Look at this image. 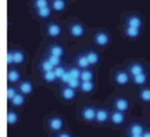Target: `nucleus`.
Wrapping results in <instances>:
<instances>
[{
    "mask_svg": "<svg viewBox=\"0 0 150 137\" xmlns=\"http://www.w3.org/2000/svg\"><path fill=\"white\" fill-rule=\"evenodd\" d=\"M86 32L85 25L81 21H70L68 22V34L72 38H82Z\"/></svg>",
    "mask_w": 150,
    "mask_h": 137,
    "instance_id": "f257e3e1",
    "label": "nucleus"
},
{
    "mask_svg": "<svg viewBox=\"0 0 150 137\" xmlns=\"http://www.w3.org/2000/svg\"><path fill=\"white\" fill-rule=\"evenodd\" d=\"M45 34L49 38H59L63 34V27L56 21H47L45 25Z\"/></svg>",
    "mask_w": 150,
    "mask_h": 137,
    "instance_id": "f03ea898",
    "label": "nucleus"
},
{
    "mask_svg": "<svg viewBox=\"0 0 150 137\" xmlns=\"http://www.w3.org/2000/svg\"><path fill=\"white\" fill-rule=\"evenodd\" d=\"M92 41H93V44L96 46L104 48V46H108L111 38H110V34L106 32V31H96V32H93Z\"/></svg>",
    "mask_w": 150,
    "mask_h": 137,
    "instance_id": "7ed1b4c3",
    "label": "nucleus"
},
{
    "mask_svg": "<svg viewBox=\"0 0 150 137\" xmlns=\"http://www.w3.org/2000/svg\"><path fill=\"white\" fill-rule=\"evenodd\" d=\"M129 81H132V77L128 71L125 70H118L114 73V82L120 85V87H124V85H128Z\"/></svg>",
    "mask_w": 150,
    "mask_h": 137,
    "instance_id": "20e7f679",
    "label": "nucleus"
},
{
    "mask_svg": "<svg viewBox=\"0 0 150 137\" xmlns=\"http://www.w3.org/2000/svg\"><path fill=\"white\" fill-rule=\"evenodd\" d=\"M47 129L52 132H61L64 127V119L60 116H52L47 119Z\"/></svg>",
    "mask_w": 150,
    "mask_h": 137,
    "instance_id": "39448f33",
    "label": "nucleus"
},
{
    "mask_svg": "<svg viewBox=\"0 0 150 137\" xmlns=\"http://www.w3.org/2000/svg\"><path fill=\"white\" fill-rule=\"evenodd\" d=\"M124 25L142 28V25H143V20H142V17H140L139 14L131 13V14H127V16L124 17Z\"/></svg>",
    "mask_w": 150,
    "mask_h": 137,
    "instance_id": "423d86ee",
    "label": "nucleus"
},
{
    "mask_svg": "<svg viewBox=\"0 0 150 137\" xmlns=\"http://www.w3.org/2000/svg\"><path fill=\"white\" fill-rule=\"evenodd\" d=\"M96 112L97 109L93 106H83V108H81L79 115L85 122H95L96 121Z\"/></svg>",
    "mask_w": 150,
    "mask_h": 137,
    "instance_id": "0eeeda50",
    "label": "nucleus"
},
{
    "mask_svg": "<svg viewBox=\"0 0 150 137\" xmlns=\"http://www.w3.org/2000/svg\"><path fill=\"white\" fill-rule=\"evenodd\" d=\"M112 106H114V109L115 110H120V112H127L129 109V101L127 98H124V97H117V98H114L112 101Z\"/></svg>",
    "mask_w": 150,
    "mask_h": 137,
    "instance_id": "6e6552de",
    "label": "nucleus"
},
{
    "mask_svg": "<svg viewBox=\"0 0 150 137\" xmlns=\"http://www.w3.org/2000/svg\"><path fill=\"white\" fill-rule=\"evenodd\" d=\"M127 121V118H125V112H120V110H112L110 112V122H111L112 125H115V126H122L124 123Z\"/></svg>",
    "mask_w": 150,
    "mask_h": 137,
    "instance_id": "1a4fd4ad",
    "label": "nucleus"
},
{
    "mask_svg": "<svg viewBox=\"0 0 150 137\" xmlns=\"http://www.w3.org/2000/svg\"><path fill=\"white\" fill-rule=\"evenodd\" d=\"M18 93L24 94V95H31L33 93V84L31 81H28V80H21V81L18 82Z\"/></svg>",
    "mask_w": 150,
    "mask_h": 137,
    "instance_id": "9d476101",
    "label": "nucleus"
},
{
    "mask_svg": "<svg viewBox=\"0 0 150 137\" xmlns=\"http://www.w3.org/2000/svg\"><path fill=\"white\" fill-rule=\"evenodd\" d=\"M64 53H65L64 46H61V45H59V44H49L47 45V55L63 57Z\"/></svg>",
    "mask_w": 150,
    "mask_h": 137,
    "instance_id": "9b49d317",
    "label": "nucleus"
},
{
    "mask_svg": "<svg viewBox=\"0 0 150 137\" xmlns=\"http://www.w3.org/2000/svg\"><path fill=\"white\" fill-rule=\"evenodd\" d=\"M142 34V28L138 27H129V25H124V35L129 39H136L140 37Z\"/></svg>",
    "mask_w": 150,
    "mask_h": 137,
    "instance_id": "f8f14e48",
    "label": "nucleus"
},
{
    "mask_svg": "<svg viewBox=\"0 0 150 137\" xmlns=\"http://www.w3.org/2000/svg\"><path fill=\"white\" fill-rule=\"evenodd\" d=\"M33 13H35L36 18H39V20H49L54 11L52 10V7H50V6H47V7H42V9L33 10Z\"/></svg>",
    "mask_w": 150,
    "mask_h": 137,
    "instance_id": "ddd939ff",
    "label": "nucleus"
},
{
    "mask_svg": "<svg viewBox=\"0 0 150 137\" xmlns=\"http://www.w3.org/2000/svg\"><path fill=\"white\" fill-rule=\"evenodd\" d=\"M127 69H128V73L131 74V77L138 76L140 73H145V67H143V65L139 63V62H132V63H129Z\"/></svg>",
    "mask_w": 150,
    "mask_h": 137,
    "instance_id": "4468645a",
    "label": "nucleus"
},
{
    "mask_svg": "<svg viewBox=\"0 0 150 137\" xmlns=\"http://www.w3.org/2000/svg\"><path fill=\"white\" fill-rule=\"evenodd\" d=\"M7 81L10 82V84H18V82L21 81V73L18 69H8L7 71Z\"/></svg>",
    "mask_w": 150,
    "mask_h": 137,
    "instance_id": "2eb2a0df",
    "label": "nucleus"
},
{
    "mask_svg": "<svg viewBox=\"0 0 150 137\" xmlns=\"http://www.w3.org/2000/svg\"><path fill=\"white\" fill-rule=\"evenodd\" d=\"M75 66H78L79 69H82V70H86V69H91L92 67L85 53H81V55H78L75 57Z\"/></svg>",
    "mask_w": 150,
    "mask_h": 137,
    "instance_id": "dca6fc26",
    "label": "nucleus"
},
{
    "mask_svg": "<svg viewBox=\"0 0 150 137\" xmlns=\"http://www.w3.org/2000/svg\"><path fill=\"white\" fill-rule=\"evenodd\" d=\"M75 95H76V91L72 90L71 87L68 85H63L61 88V93H60V97L64 99V101H72L75 98Z\"/></svg>",
    "mask_w": 150,
    "mask_h": 137,
    "instance_id": "f3484780",
    "label": "nucleus"
},
{
    "mask_svg": "<svg viewBox=\"0 0 150 137\" xmlns=\"http://www.w3.org/2000/svg\"><path fill=\"white\" fill-rule=\"evenodd\" d=\"M50 7L54 13H63L67 9V0H50Z\"/></svg>",
    "mask_w": 150,
    "mask_h": 137,
    "instance_id": "a211bd4d",
    "label": "nucleus"
},
{
    "mask_svg": "<svg viewBox=\"0 0 150 137\" xmlns=\"http://www.w3.org/2000/svg\"><path fill=\"white\" fill-rule=\"evenodd\" d=\"M145 126L142 125V123H138V122H135L132 123L131 126L128 127V133L131 136H142L143 133H145Z\"/></svg>",
    "mask_w": 150,
    "mask_h": 137,
    "instance_id": "6ab92c4d",
    "label": "nucleus"
},
{
    "mask_svg": "<svg viewBox=\"0 0 150 137\" xmlns=\"http://www.w3.org/2000/svg\"><path fill=\"white\" fill-rule=\"evenodd\" d=\"M107 121H110V112L104 108H99L96 112V122L97 123H106Z\"/></svg>",
    "mask_w": 150,
    "mask_h": 137,
    "instance_id": "aec40b11",
    "label": "nucleus"
},
{
    "mask_svg": "<svg viewBox=\"0 0 150 137\" xmlns=\"http://www.w3.org/2000/svg\"><path fill=\"white\" fill-rule=\"evenodd\" d=\"M86 57H88V60H89V63H91V66H96L97 63L100 62V55L97 53L96 50L93 49H89L85 52Z\"/></svg>",
    "mask_w": 150,
    "mask_h": 137,
    "instance_id": "412c9836",
    "label": "nucleus"
},
{
    "mask_svg": "<svg viewBox=\"0 0 150 137\" xmlns=\"http://www.w3.org/2000/svg\"><path fill=\"white\" fill-rule=\"evenodd\" d=\"M39 70L42 71V73H47V71H53L54 70V66L47 60V57H45L40 60L39 63Z\"/></svg>",
    "mask_w": 150,
    "mask_h": 137,
    "instance_id": "4be33fe9",
    "label": "nucleus"
},
{
    "mask_svg": "<svg viewBox=\"0 0 150 137\" xmlns=\"http://www.w3.org/2000/svg\"><path fill=\"white\" fill-rule=\"evenodd\" d=\"M13 52H14V65L17 66L22 65L25 62V53L21 49H13Z\"/></svg>",
    "mask_w": 150,
    "mask_h": 137,
    "instance_id": "5701e85b",
    "label": "nucleus"
},
{
    "mask_svg": "<svg viewBox=\"0 0 150 137\" xmlns=\"http://www.w3.org/2000/svg\"><path fill=\"white\" fill-rule=\"evenodd\" d=\"M10 104L13 105V106H16V108L22 106V105L25 104V95H24V94H21V93H18L16 97L10 101Z\"/></svg>",
    "mask_w": 150,
    "mask_h": 137,
    "instance_id": "b1692460",
    "label": "nucleus"
},
{
    "mask_svg": "<svg viewBox=\"0 0 150 137\" xmlns=\"http://www.w3.org/2000/svg\"><path fill=\"white\" fill-rule=\"evenodd\" d=\"M132 82L135 85H145L147 82V74L146 73H140L138 76H134L132 77Z\"/></svg>",
    "mask_w": 150,
    "mask_h": 137,
    "instance_id": "393cba45",
    "label": "nucleus"
},
{
    "mask_svg": "<svg viewBox=\"0 0 150 137\" xmlns=\"http://www.w3.org/2000/svg\"><path fill=\"white\" fill-rule=\"evenodd\" d=\"M18 121H20V116H18L17 112H14V110H8V112H7V123H8L10 126L17 125Z\"/></svg>",
    "mask_w": 150,
    "mask_h": 137,
    "instance_id": "a878e982",
    "label": "nucleus"
},
{
    "mask_svg": "<svg viewBox=\"0 0 150 137\" xmlns=\"http://www.w3.org/2000/svg\"><path fill=\"white\" fill-rule=\"evenodd\" d=\"M93 90H95V82L93 81H82L81 88H79V91H82L83 94H89Z\"/></svg>",
    "mask_w": 150,
    "mask_h": 137,
    "instance_id": "bb28decb",
    "label": "nucleus"
},
{
    "mask_svg": "<svg viewBox=\"0 0 150 137\" xmlns=\"http://www.w3.org/2000/svg\"><path fill=\"white\" fill-rule=\"evenodd\" d=\"M138 97H139L140 101H143V102H146V104H149L150 102V87L142 88V90L139 91V94H138Z\"/></svg>",
    "mask_w": 150,
    "mask_h": 137,
    "instance_id": "cd10ccee",
    "label": "nucleus"
},
{
    "mask_svg": "<svg viewBox=\"0 0 150 137\" xmlns=\"http://www.w3.org/2000/svg\"><path fill=\"white\" fill-rule=\"evenodd\" d=\"M42 80L45 82H56L59 78L54 74V70H53V71H47V73H42Z\"/></svg>",
    "mask_w": 150,
    "mask_h": 137,
    "instance_id": "c85d7f7f",
    "label": "nucleus"
},
{
    "mask_svg": "<svg viewBox=\"0 0 150 137\" xmlns=\"http://www.w3.org/2000/svg\"><path fill=\"white\" fill-rule=\"evenodd\" d=\"M31 4H32L33 10H38V9H42V7L50 6V0H32Z\"/></svg>",
    "mask_w": 150,
    "mask_h": 137,
    "instance_id": "c756f323",
    "label": "nucleus"
},
{
    "mask_svg": "<svg viewBox=\"0 0 150 137\" xmlns=\"http://www.w3.org/2000/svg\"><path fill=\"white\" fill-rule=\"evenodd\" d=\"M68 73H70L71 78H78L81 80V74H82V69H79L78 66H72L68 69Z\"/></svg>",
    "mask_w": 150,
    "mask_h": 137,
    "instance_id": "7c9ffc66",
    "label": "nucleus"
},
{
    "mask_svg": "<svg viewBox=\"0 0 150 137\" xmlns=\"http://www.w3.org/2000/svg\"><path fill=\"white\" fill-rule=\"evenodd\" d=\"M81 81H93V71H92L91 69L82 70V74H81Z\"/></svg>",
    "mask_w": 150,
    "mask_h": 137,
    "instance_id": "2f4dec72",
    "label": "nucleus"
},
{
    "mask_svg": "<svg viewBox=\"0 0 150 137\" xmlns=\"http://www.w3.org/2000/svg\"><path fill=\"white\" fill-rule=\"evenodd\" d=\"M17 94H18V90L14 87H7V90H6V97H7V101H11V99L16 97Z\"/></svg>",
    "mask_w": 150,
    "mask_h": 137,
    "instance_id": "473e14b6",
    "label": "nucleus"
},
{
    "mask_svg": "<svg viewBox=\"0 0 150 137\" xmlns=\"http://www.w3.org/2000/svg\"><path fill=\"white\" fill-rule=\"evenodd\" d=\"M6 63H7V66H13L14 65V52H13V49L7 50V53H6Z\"/></svg>",
    "mask_w": 150,
    "mask_h": 137,
    "instance_id": "72a5a7b5",
    "label": "nucleus"
},
{
    "mask_svg": "<svg viewBox=\"0 0 150 137\" xmlns=\"http://www.w3.org/2000/svg\"><path fill=\"white\" fill-rule=\"evenodd\" d=\"M46 57H47V60L50 62V63H52L54 67L61 66V57H57V56H52V55H47Z\"/></svg>",
    "mask_w": 150,
    "mask_h": 137,
    "instance_id": "f704fd0d",
    "label": "nucleus"
},
{
    "mask_svg": "<svg viewBox=\"0 0 150 137\" xmlns=\"http://www.w3.org/2000/svg\"><path fill=\"white\" fill-rule=\"evenodd\" d=\"M81 84H82V81H81V80H78V78H71L70 82H68L67 85L76 91V90H79V88H81Z\"/></svg>",
    "mask_w": 150,
    "mask_h": 137,
    "instance_id": "c9c22d12",
    "label": "nucleus"
},
{
    "mask_svg": "<svg viewBox=\"0 0 150 137\" xmlns=\"http://www.w3.org/2000/svg\"><path fill=\"white\" fill-rule=\"evenodd\" d=\"M65 73H67V69L64 66H59V67H54V74L57 76V78H61V77L64 76Z\"/></svg>",
    "mask_w": 150,
    "mask_h": 137,
    "instance_id": "e433bc0d",
    "label": "nucleus"
},
{
    "mask_svg": "<svg viewBox=\"0 0 150 137\" xmlns=\"http://www.w3.org/2000/svg\"><path fill=\"white\" fill-rule=\"evenodd\" d=\"M56 137H71L70 133H67V132H59V134Z\"/></svg>",
    "mask_w": 150,
    "mask_h": 137,
    "instance_id": "4c0bfd02",
    "label": "nucleus"
},
{
    "mask_svg": "<svg viewBox=\"0 0 150 137\" xmlns=\"http://www.w3.org/2000/svg\"><path fill=\"white\" fill-rule=\"evenodd\" d=\"M142 137H150V130H145V133L142 134Z\"/></svg>",
    "mask_w": 150,
    "mask_h": 137,
    "instance_id": "58836bf2",
    "label": "nucleus"
},
{
    "mask_svg": "<svg viewBox=\"0 0 150 137\" xmlns=\"http://www.w3.org/2000/svg\"><path fill=\"white\" fill-rule=\"evenodd\" d=\"M129 137H142V136H131V134H129Z\"/></svg>",
    "mask_w": 150,
    "mask_h": 137,
    "instance_id": "ea45409f",
    "label": "nucleus"
}]
</instances>
